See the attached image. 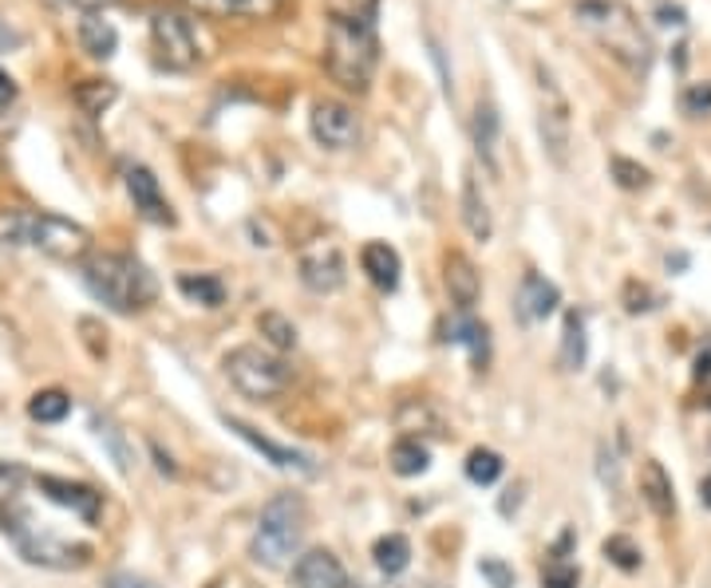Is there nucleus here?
Masks as SVG:
<instances>
[{"label":"nucleus","mask_w":711,"mask_h":588,"mask_svg":"<svg viewBox=\"0 0 711 588\" xmlns=\"http://www.w3.org/2000/svg\"><path fill=\"white\" fill-rule=\"evenodd\" d=\"M573 16L589 32L601 48H609V56H617L629 71H648L652 64V44L644 36L641 20L632 16V9L624 0H577Z\"/></svg>","instance_id":"f257e3e1"},{"label":"nucleus","mask_w":711,"mask_h":588,"mask_svg":"<svg viewBox=\"0 0 711 588\" xmlns=\"http://www.w3.org/2000/svg\"><path fill=\"white\" fill-rule=\"evenodd\" d=\"M83 285L91 289L95 301H103L115 313H143L155 304L158 281L143 261L127 253H99L83 265Z\"/></svg>","instance_id":"f03ea898"},{"label":"nucleus","mask_w":711,"mask_h":588,"mask_svg":"<svg viewBox=\"0 0 711 588\" xmlns=\"http://www.w3.org/2000/svg\"><path fill=\"white\" fill-rule=\"evenodd\" d=\"M375 59H380V44H375L372 20L340 16L336 12L328 20V44H325L328 76L345 91H368V83L375 76Z\"/></svg>","instance_id":"7ed1b4c3"},{"label":"nucleus","mask_w":711,"mask_h":588,"mask_svg":"<svg viewBox=\"0 0 711 588\" xmlns=\"http://www.w3.org/2000/svg\"><path fill=\"white\" fill-rule=\"evenodd\" d=\"M0 246H29L56 257V261H76V257L88 253L91 237L88 229L68 222V217L12 210V214H0Z\"/></svg>","instance_id":"20e7f679"},{"label":"nucleus","mask_w":711,"mask_h":588,"mask_svg":"<svg viewBox=\"0 0 711 588\" xmlns=\"http://www.w3.org/2000/svg\"><path fill=\"white\" fill-rule=\"evenodd\" d=\"M305 501L296 494H276L266 501V510L257 518L253 541H249V557L266 569H281L296 553L301 538H305Z\"/></svg>","instance_id":"39448f33"},{"label":"nucleus","mask_w":711,"mask_h":588,"mask_svg":"<svg viewBox=\"0 0 711 588\" xmlns=\"http://www.w3.org/2000/svg\"><path fill=\"white\" fill-rule=\"evenodd\" d=\"M0 521H4V533H9L12 545H16L20 557L29 561V565H44V569H83L88 565V545H71V541L44 533L20 501H9V510L0 513Z\"/></svg>","instance_id":"423d86ee"},{"label":"nucleus","mask_w":711,"mask_h":588,"mask_svg":"<svg viewBox=\"0 0 711 588\" xmlns=\"http://www.w3.org/2000/svg\"><path fill=\"white\" fill-rule=\"evenodd\" d=\"M222 368H226L229 383H234L241 395H249V399H276V395L289 387L285 360L266 352V348H257V343L234 348V352L222 360Z\"/></svg>","instance_id":"0eeeda50"},{"label":"nucleus","mask_w":711,"mask_h":588,"mask_svg":"<svg viewBox=\"0 0 711 588\" xmlns=\"http://www.w3.org/2000/svg\"><path fill=\"white\" fill-rule=\"evenodd\" d=\"M538 95H542V103H538V135H542V147L557 167H565L569 162V103H565L562 88L553 83V76L542 64H538Z\"/></svg>","instance_id":"6e6552de"},{"label":"nucleus","mask_w":711,"mask_h":588,"mask_svg":"<svg viewBox=\"0 0 711 588\" xmlns=\"http://www.w3.org/2000/svg\"><path fill=\"white\" fill-rule=\"evenodd\" d=\"M150 36H155L158 59L170 71H190L198 64V39H194V29H190V20L174 16V12H158L150 20Z\"/></svg>","instance_id":"1a4fd4ad"},{"label":"nucleus","mask_w":711,"mask_h":588,"mask_svg":"<svg viewBox=\"0 0 711 588\" xmlns=\"http://www.w3.org/2000/svg\"><path fill=\"white\" fill-rule=\"evenodd\" d=\"M308 127H313L316 143L328 150H348L360 143V118L340 99H320L313 108V115H308Z\"/></svg>","instance_id":"9d476101"},{"label":"nucleus","mask_w":711,"mask_h":588,"mask_svg":"<svg viewBox=\"0 0 711 588\" xmlns=\"http://www.w3.org/2000/svg\"><path fill=\"white\" fill-rule=\"evenodd\" d=\"M301 281L313 293H336L345 285V253L336 241H313L301 249Z\"/></svg>","instance_id":"9b49d317"},{"label":"nucleus","mask_w":711,"mask_h":588,"mask_svg":"<svg viewBox=\"0 0 711 588\" xmlns=\"http://www.w3.org/2000/svg\"><path fill=\"white\" fill-rule=\"evenodd\" d=\"M226 422H229V431H234L237 439H246L257 454H266V459L273 462L276 471H296V474H305V478H313V474H316V466H313V459H308V454H301V451H293V446H281V442L266 439V434L257 431V427L234 419V415H229Z\"/></svg>","instance_id":"f8f14e48"},{"label":"nucleus","mask_w":711,"mask_h":588,"mask_svg":"<svg viewBox=\"0 0 711 588\" xmlns=\"http://www.w3.org/2000/svg\"><path fill=\"white\" fill-rule=\"evenodd\" d=\"M293 588H348V569L328 550H308L293 565Z\"/></svg>","instance_id":"ddd939ff"},{"label":"nucleus","mask_w":711,"mask_h":588,"mask_svg":"<svg viewBox=\"0 0 711 588\" xmlns=\"http://www.w3.org/2000/svg\"><path fill=\"white\" fill-rule=\"evenodd\" d=\"M36 486H40V494H44V498L56 501V506H64V510H71L76 518L88 521V525H95V521H99L103 498H99L91 486H79V482H68V478H52V474H44Z\"/></svg>","instance_id":"4468645a"},{"label":"nucleus","mask_w":711,"mask_h":588,"mask_svg":"<svg viewBox=\"0 0 711 588\" xmlns=\"http://www.w3.org/2000/svg\"><path fill=\"white\" fill-rule=\"evenodd\" d=\"M127 194L147 222H155V226H174V210H170V202L162 197V190H158V178L150 174L147 167H127Z\"/></svg>","instance_id":"2eb2a0df"},{"label":"nucleus","mask_w":711,"mask_h":588,"mask_svg":"<svg viewBox=\"0 0 711 588\" xmlns=\"http://www.w3.org/2000/svg\"><path fill=\"white\" fill-rule=\"evenodd\" d=\"M557 301H562V293H557L553 281H545L542 273H526L522 285H518V296H514V313H518L522 324H538L545 316H553Z\"/></svg>","instance_id":"dca6fc26"},{"label":"nucleus","mask_w":711,"mask_h":588,"mask_svg":"<svg viewBox=\"0 0 711 588\" xmlns=\"http://www.w3.org/2000/svg\"><path fill=\"white\" fill-rule=\"evenodd\" d=\"M443 285L459 313H471L474 304H478V296H483V276H478V269H474V261L466 253H447Z\"/></svg>","instance_id":"f3484780"},{"label":"nucleus","mask_w":711,"mask_h":588,"mask_svg":"<svg viewBox=\"0 0 711 588\" xmlns=\"http://www.w3.org/2000/svg\"><path fill=\"white\" fill-rule=\"evenodd\" d=\"M641 498L656 518H672L676 513V490H672V478L656 459L641 462Z\"/></svg>","instance_id":"a211bd4d"},{"label":"nucleus","mask_w":711,"mask_h":588,"mask_svg":"<svg viewBox=\"0 0 711 588\" xmlns=\"http://www.w3.org/2000/svg\"><path fill=\"white\" fill-rule=\"evenodd\" d=\"M79 48L91 59H111L119 48V32L103 12H83L79 16Z\"/></svg>","instance_id":"6ab92c4d"},{"label":"nucleus","mask_w":711,"mask_h":588,"mask_svg":"<svg viewBox=\"0 0 711 588\" xmlns=\"http://www.w3.org/2000/svg\"><path fill=\"white\" fill-rule=\"evenodd\" d=\"M360 265H364L368 281H372L375 289L392 293V289L399 285V253H395L387 241H368L364 253H360Z\"/></svg>","instance_id":"aec40b11"},{"label":"nucleus","mask_w":711,"mask_h":588,"mask_svg":"<svg viewBox=\"0 0 711 588\" xmlns=\"http://www.w3.org/2000/svg\"><path fill=\"white\" fill-rule=\"evenodd\" d=\"M463 226H466V234H471L474 241H483V246L494 234L490 206H486V197H483V190H478V178L474 174L463 178Z\"/></svg>","instance_id":"412c9836"},{"label":"nucleus","mask_w":711,"mask_h":588,"mask_svg":"<svg viewBox=\"0 0 711 588\" xmlns=\"http://www.w3.org/2000/svg\"><path fill=\"white\" fill-rule=\"evenodd\" d=\"M447 340L451 343H463L471 352L474 368H486V355H490V340H486V324H478L471 313H459L451 324H447Z\"/></svg>","instance_id":"4be33fe9"},{"label":"nucleus","mask_w":711,"mask_h":588,"mask_svg":"<svg viewBox=\"0 0 711 588\" xmlns=\"http://www.w3.org/2000/svg\"><path fill=\"white\" fill-rule=\"evenodd\" d=\"M202 16H273L281 0H187Z\"/></svg>","instance_id":"5701e85b"},{"label":"nucleus","mask_w":711,"mask_h":588,"mask_svg":"<svg viewBox=\"0 0 711 588\" xmlns=\"http://www.w3.org/2000/svg\"><path fill=\"white\" fill-rule=\"evenodd\" d=\"M178 293L187 296V301L202 304V308H217V304L226 301V285L214 273H182L178 276Z\"/></svg>","instance_id":"b1692460"},{"label":"nucleus","mask_w":711,"mask_h":588,"mask_svg":"<svg viewBox=\"0 0 711 588\" xmlns=\"http://www.w3.org/2000/svg\"><path fill=\"white\" fill-rule=\"evenodd\" d=\"M585 352H589V340H585V316L565 313V328H562V368L565 372L585 368Z\"/></svg>","instance_id":"393cba45"},{"label":"nucleus","mask_w":711,"mask_h":588,"mask_svg":"<svg viewBox=\"0 0 711 588\" xmlns=\"http://www.w3.org/2000/svg\"><path fill=\"white\" fill-rule=\"evenodd\" d=\"M474 150L483 155L486 167H498L494 162V150H498V108L494 103H478L474 111Z\"/></svg>","instance_id":"a878e982"},{"label":"nucleus","mask_w":711,"mask_h":588,"mask_svg":"<svg viewBox=\"0 0 711 588\" xmlns=\"http://www.w3.org/2000/svg\"><path fill=\"white\" fill-rule=\"evenodd\" d=\"M115 99H119V88L111 83V79H83V83L76 88L79 111H83V115H91V118L103 115V111H108Z\"/></svg>","instance_id":"bb28decb"},{"label":"nucleus","mask_w":711,"mask_h":588,"mask_svg":"<svg viewBox=\"0 0 711 588\" xmlns=\"http://www.w3.org/2000/svg\"><path fill=\"white\" fill-rule=\"evenodd\" d=\"M431 466V454L419 439H399L392 446V471L399 478H415V474H424Z\"/></svg>","instance_id":"cd10ccee"},{"label":"nucleus","mask_w":711,"mask_h":588,"mask_svg":"<svg viewBox=\"0 0 711 588\" xmlns=\"http://www.w3.org/2000/svg\"><path fill=\"white\" fill-rule=\"evenodd\" d=\"M375 565H380V573H387V577H399V573L411 565V545H407V538L387 533V538L375 541Z\"/></svg>","instance_id":"c85d7f7f"},{"label":"nucleus","mask_w":711,"mask_h":588,"mask_svg":"<svg viewBox=\"0 0 711 588\" xmlns=\"http://www.w3.org/2000/svg\"><path fill=\"white\" fill-rule=\"evenodd\" d=\"M257 332L266 336V343L273 348V352H293L296 348V328L289 316L281 313H261L257 316Z\"/></svg>","instance_id":"c756f323"},{"label":"nucleus","mask_w":711,"mask_h":588,"mask_svg":"<svg viewBox=\"0 0 711 588\" xmlns=\"http://www.w3.org/2000/svg\"><path fill=\"white\" fill-rule=\"evenodd\" d=\"M95 434H99V442H103V446L111 451V459H115L119 471L127 474L131 466H135V454H131V446H127V439H123V431H119V427H115L111 419H95Z\"/></svg>","instance_id":"7c9ffc66"},{"label":"nucleus","mask_w":711,"mask_h":588,"mask_svg":"<svg viewBox=\"0 0 711 588\" xmlns=\"http://www.w3.org/2000/svg\"><path fill=\"white\" fill-rule=\"evenodd\" d=\"M68 411H71V399L64 392H40V395H32V403H29V415L36 422H59V419H68Z\"/></svg>","instance_id":"2f4dec72"},{"label":"nucleus","mask_w":711,"mask_h":588,"mask_svg":"<svg viewBox=\"0 0 711 588\" xmlns=\"http://www.w3.org/2000/svg\"><path fill=\"white\" fill-rule=\"evenodd\" d=\"M498 474H503V459L494 451H471V459H466V478L478 482V486H490V482H498Z\"/></svg>","instance_id":"473e14b6"},{"label":"nucleus","mask_w":711,"mask_h":588,"mask_svg":"<svg viewBox=\"0 0 711 588\" xmlns=\"http://www.w3.org/2000/svg\"><path fill=\"white\" fill-rule=\"evenodd\" d=\"M605 557H609L612 565H617V569H624V573L641 569V550H636L629 538H609V541H605Z\"/></svg>","instance_id":"72a5a7b5"},{"label":"nucleus","mask_w":711,"mask_h":588,"mask_svg":"<svg viewBox=\"0 0 711 588\" xmlns=\"http://www.w3.org/2000/svg\"><path fill=\"white\" fill-rule=\"evenodd\" d=\"M612 178H617V186L624 190H644L648 186V170L641 162H632V158H612Z\"/></svg>","instance_id":"f704fd0d"},{"label":"nucleus","mask_w":711,"mask_h":588,"mask_svg":"<svg viewBox=\"0 0 711 588\" xmlns=\"http://www.w3.org/2000/svg\"><path fill=\"white\" fill-rule=\"evenodd\" d=\"M542 585L545 588H577V569H573L569 561L557 553V557L545 565V573H542Z\"/></svg>","instance_id":"c9c22d12"},{"label":"nucleus","mask_w":711,"mask_h":588,"mask_svg":"<svg viewBox=\"0 0 711 588\" xmlns=\"http://www.w3.org/2000/svg\"><path fill=\"white\" fill-rule=\"evenodd\" d=\"M24 466H16V462H0V498H9L12 494H20V486H24Z\"/></svg>","instance_id":"e433bc0d"},{"label":"nucleus","mask_w":711,"mask_h":588,"mask_svg":"<svg viewBox=\"0 0 711 588\" xmlns=\"http://www.w3.org/2000/svg\"><path fill=\"white\" fill-rule=\"evenodd\" d=\"M478 573H483V577L490 580L494 588H514V573L506 569L498 557H483V561H478Z\"/></svg>","instance_id":"4c0bfd02"},{"label":"nucleus","mask_w":711,"mask_h":588,"mask_svg":"<svg viewBox=\"0 0 711 588\" xmlns=\"http://www.w3.org/2000/svg\"><path fill=\"white\" fill-rule=\"evenodd\" d=\"M684 111H688V115L711 111V83H691V88L684 91Z\"/></svg>","instance_id":"58836bf2"},{"label":"nucleus","mask_w":711,"mask_h":588,"mask_svg":"<svg viewBox=\"0 0 711 588\" xmlns=\"http://www.w3.org/2000/svg\"><path fill=\"white\" fill-rule=\"evenodd\" d=\"M56 4H68V9H79V12H103L111 0H56Z\"/></svg>","instance_id":"ea45409f"},{"label":"nucleus","mask_w":711,"mask_h":588,"mask_svg":"<svg viewBox=\"0 0 711 588\" xmlns=\"http://www.w3.org/2000/svg\"><path fill=\"white\" fill-rule=\"evenodd\" d=\"M150 454H155L158 471L170 474V478H178V466H174V462H170V454H162V446H158V442H150Z\"/></svg>","instance_id":"a19ab883"},{"label":"nucleus","mask_w":711,"mask_h":588,"mask_svg":"<svg viewBox=\"0 0 711 588\" xmlns=\"http://www.w3.org/2000/svg\"><path fill=\"white\" fill-rule=\"evenodd\" d=\"M656 16H661V24H672V29H684V24H688V12L684 9H661Z\"/></svg>","instance_id":"79ce46f5"},{"label":"nucleus","mask_w":711,"mask_h":588,"mask_svg":"<svg viewBox=\"0 0 711 588\" xmlns=\"http://www.w3.org/2000/svg\"><path fill=\"white\" fill-rule=\"evenodd\" d=\"M108 588H150L147 580L131 577V573H115V577L108 580Z\"/></svg>","instance_id":"37998d69"},{"label":"nucleus","mask_w":711,"mask_h":588,"mask_svg":"<svg viewBox=\"0 0 711 588\" xmlns=\"http://www.w3.org/2000/svg\"><path fill=\"white\" fill-rule=\"evenodd\" d=\"M12 48H20V36L0 20V52H12Z\"/></svg>","instance_id":"c03bdc74"},{"label":"nucleus","mask_w":711,"mask_h":588,"mask_svg":"<svg viewBox=\"0 0 711 588\" xmlns=\"http://www.w3.org/2000/svg\"><path fill=\"white\" fill-rule=\"evenodd\" d=\"M12 99H16V83H12V79L0 71V103H12Z\"/></svg>","instance_id":"a18cd8bd"},{"label":"nucleus","mask_w":711,"mask_h":588,"mask_svg":"<svg viewBox=\"0 0 711 588\" xmlns=\"http://www.w3.org/2000/svg\"><path fill=\"white\" fill-rule=\"evenodd\" d=\"M700 501L711 510V478H703V482H700Z\"/></svg>","instance_id":"49530a36"},{"label":"nucleus","mask_w":711,"mask_h":588,"mask_svg":"<svg viewBox=\"0 0 711 588\" xmlns=\"http://www.w3.org/2000/svg\"><path fill=\"white\" fill-rule=\"evenodd\" d=\"M427 588H439V585H427Z\"/></svg>","instance_id":"de8ad7c7"}]
</instances>
